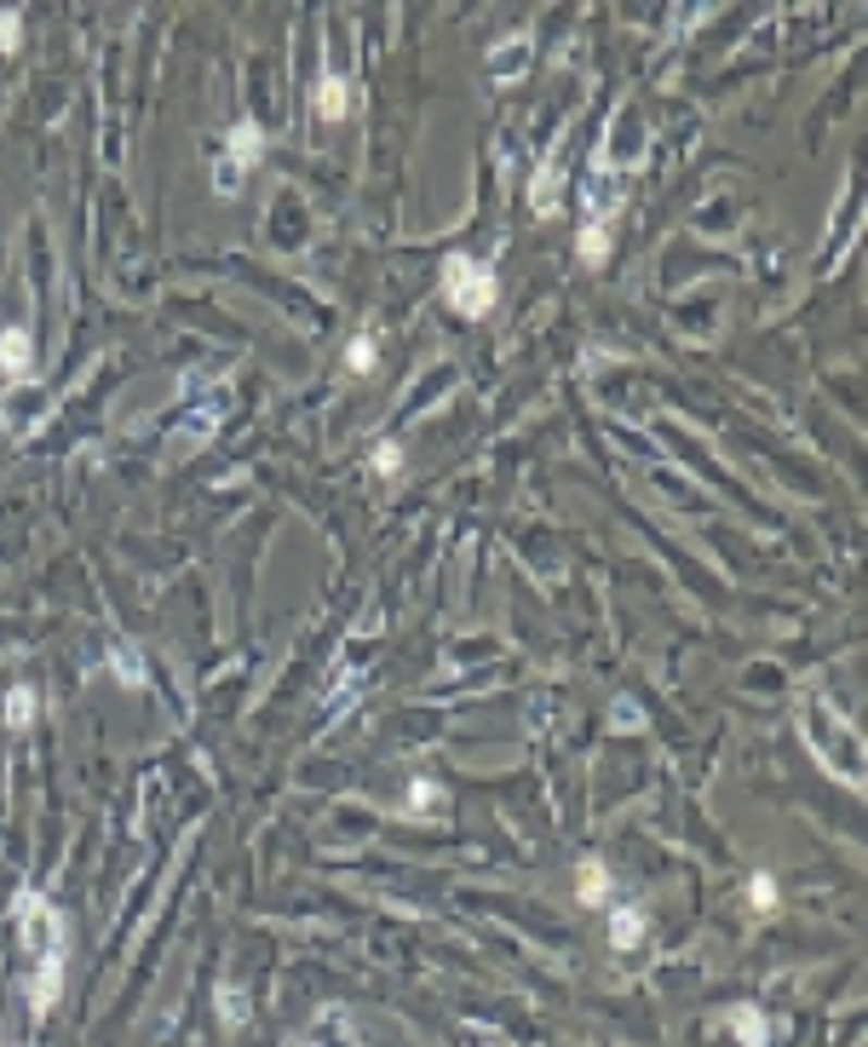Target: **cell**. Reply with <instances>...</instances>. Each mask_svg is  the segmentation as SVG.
<instances>
[{"label":"cell","instance_id":"cell-3","mask_svg":"<svg viewBox=\"0 0 868 1047\" xmlns=\"http://www.w3.org/2000/svg\"><path fill=\"white\" fill-rule=\"evenodd\" d=\"M259 156H265V133H259V121H236V127L225 133V156H219V168H213V190L236 196L241 178H248V168H259Z\"/></svg>","mask_w":868,"mask_h":1047},{"label":"cell","instance_id":"cell-15","mask_svg":"<svg viewBox=\"0 0 868 1047\" xmlns=\"http://www.w3.org/2000/svg\"><path fill=\"white\" fill-rule=\"evenodd\" d=\"M29 719H35V697H29V685H12V691H7V725H12V731H24Z\"/></svg>","mask_w":868,"mask_h":1047},{"label":"cell","instance_id":"cell-5","mask_svg":"<svg viewBox=\"0 0 868 1047\" xmlns=\"http://www.w3.org/2000/svg\"><path fill=\"white\" fill-rule=\"evenodd\" d=\"M0 374L12 380V386H24V380L35 374V340H29V329H0Z\"/></svg>","mask_w":868,"mask_h":1047},{"label":"cell","instance_id":"cell-10","mask_svg":"<svg viewBox=\"0 0 868 1047\" xmlns=\"http://www.w3.org/2000/svg\"><path fill=\"white\" fill-rule=\"evenodd\" d=\"M306 1047H362V1042H357V1031H351L346 1019H339V1013H328V1019H322L317 1031L306 1036Z\"/></svg>","mask_w":868,"mask_h":1047},{"label":"cell","instance_id":"cell-9","mask_svg":"<svg viewBox=\"0 0 868 1047\" xmlns=\"http://www.w3.org/2000/svg\"><path fill=\"white\" fill-rule=\"evenodd\" d=\"M575 892H581V903H604V898H610V870H604L598 858H587V863H581V875H575Z\"/></svg>","mask_w":868,"mask_h":1047},{"label":"cell","instance_id":"cell-12","mask_svg":"<svg viewBox=\"0 0 868 1047\" xmlns=\"http://www.w3.org/2000/svg\"><path fill=\"white\" fill-rule=\"evenodd\" d=\"M731 1031L748 1047H771V1031H765V1019L754 1013V1007H731Z\"/></svg>","mask_w":868,"mask_h":1047},{"label":"cell","instance_id":"cell-13","mask_svg":"<svg viewBox=\"0 0 868 1047\" xmlns=\"http://www.w3.org/2000/svg\"><path fill=\"white\" fill-rule=\"evenodd\" d=\"M575 248H581V259H587V266H604V254H610V225H581V242H575Z\"/></svg>","mask_w":868,"mask_h":1047},{"label":"cell","instance_id":"cell-21","mask_svg":"<svg viewBox=\"0 0 868 1047\" xmlns=\"http://www.w3.org/2000/svg\"><path fill=\"white\" fill-rule=\"evenodd\" d=\"M437 800V789H432V783H414V795H409V805H414V812H420V805H432Z\"/></svg>","mask_w":868,"mask_h":1047},{"label":"cell","instance_id":"cell-20","mask_svg":"<svg viewBox=\"0 0 868 1047\" xmlns=\"http://www.w3.org/2000/svg\"><path fill=\"white\" fill-rule=\"evenodd\" d=\"M17 47V12H0V52Z\"/></svg>","mask_w":868,"mask_h":1047},{"label":"cell","instance_id":"cell-1","mask_svg":"<svg viewBox=\"0 0 868 1047\" xmlns=\"http://www.w3.org/2000/svg\"><path fill=\"white\" fill-rule=\"evenodd\" d=\"M12 915H17L24 950H29V961H35V978H29V1013L47 1019L52 1001H58V990H64L70 926H64V915H58V903H52L47 892H35V886H24V892L12 898Z\"/></svg>","mask_w":868,"mask_h":1047},{"label":"cell","instance_id":"cell-2","mask_svg":"<svg viewBox=\"0 0 868 1047\" xmlns=\"http://www.w3.org/2000/svg\"><path fill=\"white\" fill-rule=\"evenodd\" d=\"M443 299H449V311H460V317H489V306L500 299V282L483 259L449 254L443 259Z\"/></svg>","mask_w":868,"mask_h":1047},{"label":"cell","instance_id":"cell-14","mask_svg":"<svg viewBox=\"0 0 868 1047\" xmlns=\"http://www.w3.org/2000/svg\"><path fill=\"white\" fill-rule=\"evenodd\" d=\"M219 1019H225L231 1031H241V1024H248V990L225 984V990H219Z\"/></svg>","mask_w":868,"mask_h":1047},{"label":"cell","instance_id":"cell-19","mask_svg":"<svg viewBox=\"0 0 868 1047\" xmlns=\"http://www.w3.org/2000/svg\"><path fill=\"white\" fill-rule=\"evenodd\" d=\"M748 898H754V910L771 915V910H777V880H771V875H754V880H748Z\"/></svg>","mask_w":868,"mask_h":1047},{"label":"cell","instance_id":"cell-6","mask_svg":"<svg viewBox=\"0 0 868 1047\" xmlns=\"http://www.w3.org/2000/svg\"><path fill=\"white\" fill-rule=\"evenodd\" d=\"M317 115L322 121H346L351 115V81L346 75H322L317 81Z\"/></svg>","mask_w":868,"mask_h":1047},{"label":"cell","instance_id":"cell-7","mask_svg":"<svg viewBox=\"0 0 868 1047\" xmlns=\"http://www.w3.org/2000/svg\"><path fill=\"white\" fill-rule=\"evenodd\" d=\"M104 668H110L121 685H127V691H138V685H145V656H138V644H133V639H115V644H110Z\"/></svg>","mask_w":868,"mask_h":1047},{"label":"cell","instance_id":"cell-4","mask_svg":"<svg viewBox=\"0 0 868 1047\" xmlns=\"http://www.w3.org/2000/svg\"><path fill=\"white\" fill-rule=\"evenodd\" d=\"M185 397H190V415L178 420V443H208L219 432V420H225V403L231 392L225 386H208V380H185Z\"/></svg>","mask_w":868,"mask_h":1047},{"label":"cell","instance_id":"cell-18","mask_svg":"<svg viewBox=\"0 0 868 1047\" xmlns=\"http://www.w3.org/2000/svg\"><path fill=\"white\" fill-rule=\"evenodd\" d=\"M610 719L621 725V731H644V709H638V702H628V697L610 702Z\"/></svg>","mask_w":868,"mask_h":1047},{"label":"cell","instance_id":"cell-17","mask_svg":"<svg viewBox=\"0 0 868 1047\" xmlns=\"http://www.w3.org/2000/svg\"><path fill=\"white\" fill-rule=\"evenodd\" d=\"M374 472H380V478H397V472H402V443H392V438L374 443Z\"/></svg>","mask_w":868,"mask_h":1047},{"label":"cell","instance_id":"cell-16","mask_svg":"<svg viewBox=\"0 0 868 1047\" xmlns=\"http://www.w3.org/2000/svg\"><path fill=\"white\" fill-rule=\"evenodd\" d=\"M374 334H357L351 346H346V362H351V374H374Z\"/></svg>","mask_w":868,"mask_h":1047},{"label":"cell","instance_id":"cell-8","mask_svg":"<svg viewBox=\"0 0 868 1047\" xmlns=\"http://www.w3.org/2000/svg\"><path fill=\"white\" fill-rule=\"evenodd\" d=\"M523 70H530V40H523V35H512L500 52H489V75L495 81H518Z\"/></svg>","mask_w":868,"mask_h":1047},{"label":"cell","instance_id":"cell-11","mask_svg":"<svg viewBox=\"0 0 868 1047\" xmlns=\"http://www.w3.org/2000/svg\"><path fill=\"white\" fill-rule=\"evenodd\" d=\"M638 938H644V915L638 910H610V944L616 950H633Z\"/></svg>","mask_w":868,"mask_h":1047}]
</instances>
